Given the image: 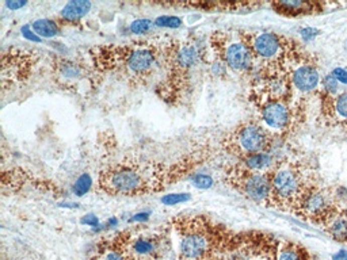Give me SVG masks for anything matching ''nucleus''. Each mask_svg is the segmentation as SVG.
Listing matches in <instances>:
<instances>
[{
  "mask_svg": "<svg viewBox=\"0 0 347 260\" xmlns=\"http://www.w3.org/2000/svg\"><path fill=\"white\" fill-rule=\"evenodd\" d=\"M182 234L179 252L182 260H220L225 249L232 248L229 232L204 217L185 220L179 226Z\"/></svg>",
  "mask_w": 347,
  "mask_h": 260,
  "instance_id": "f257e3e1",
  "label": "nucleus"
},
{
  "mask_svg": "<svg viewBox=\"0 0 347 260\" xmlns=\"http://www.w3.org/2000/svg\"><path fill=\"white\" fill-rule=\"evenodd\" d=\"M245 44L263 72L284 71L288 62H303L307 56L301 52L297 42L276 33L241 34Z\"/></svg>",
  "mask_w": 347,
  "mask_h": 260,
  "instance_id": "f03ea898",
  "label": "nucleus"
},
{
  "mask_svg": "<svg viewBox=\"0 0 347 260\" xmlns=\"http://www.w3.org/2000/svg\"><path fill=\"white\" fill-rule=\"evenodd\" d=\"M272 178V191L269 206L290 209L293 210L305 190L313 181L304 174L301 165L293 163L278 164L270 171Z\"/></svg>",
  "mask_w": 347,
  "mask_h": 260,
  "instance_id": "7ed1b4c3",
  "label": "nucleus"
},
{
  "mask_svg": "<svg viewBox=\"0 0 347 260\" xmlns=\"http://www.w3.org/2000/svg\"><path fill=\"white\" fill-rule=\"evenodd\" d=\"M224 145L243 160L249 154L267 152L272 145V136L259 122H245L225 138Z\"/></svg>",
  "mask_w": 347,
  "mask_h": 260,
  "instance_id": "20e7f679",
  "label": "nucleus"
},
{
  "mask_svg": "<svg viewBox=\"0 0 347 260\" xmlns=\"http://www.w3.org/2000/svg\"><path fill=\"white\" fill-rule=\"evenodd\" d=\"M225 178L229 185L240 191L247 198L255 202L266 203L269 206L272 178L270 172H256L245 168L243 164L229 167L225 171Z\"/></svg>",
  "mask_w": 347,
  "mask_h": 260,
  "instance_id": "39448f33",
  "label": "nucleus"
},
{
  "mask_svg": "<svg viewBox=\"0 0 347 260\" xmlns=\"http://www.w3.org/2000/svg\"><path fill=\"white\" fill-rule=\"evenodd\" d=\"M338 206L335 195L329 191V189L313 183L305 190L303 197L294 206L293 212L313 224L321 225Z\"/></svg>",
  "mask_w": 347,
  "mask_h": 260,
  "instance_id": "423d86ee",
  "label": "nucleus"
},
{
  "mask_svg": "<svg viewBox=\"0 0 347 260\" xmlns=\"http://www.w3.org/2000/svg\"><path fill=\"white\" fill-rule=\"evenodd\" d=\"M212 45L224 65L233 71H249L251 66L254 65L252 53L241 34L239 36V40H231L225 34L217 33L212 37Z\"/></svg>",
  "mask_w": 347,
  "mask_h": 260,
  "instance_id": "0eeeda50",
  "label": "nucleus"
},
{
  "mask_svg": "<svg viewBox=\"0 0 347 260\" xmlns=\"http://www.w3.org/2000/svg\"><path fill=\"white\" fill-rule=\"evenodd\" d=\"M101 187L107 194L134 195L144 187L143 178L136 169L129 165H117L102 172Z\"/></svg>",
  "mask_w": 347,
  "mask_h": 260,
  "instance_id": "6e6552de",
  "label": "nucleus"
},
{
  "mask_svg": "<svg viewBox=\"0 0 347 260\" xmlns=\"http://www.w3.org/2000/svg\"><path fill=\"white\" fill-rule=\"evenodd\" d=\"M320 118L328 128L338 129L347 134V93L329 94L319 91Z\"/></svg>",
  "mask_w": 347,
  "mask_h": 260,
  "instance_id": "1a4fd4ad",
  "label": "nucleus"
},
{
  "mask_svg": "<svg viewBox=\"0 0 347 260\" xmlns=\"http://www.w3.org/2000/svg\"><path fill=\"white\" fill-rule=\"evenodd\" d=\"M293 109L290 102L270 101L261 103V118L267 128L285 132L293 125Z\"/></svg>",
  "mask_w": 347,
  "mask_h": 260,
  "instance_id": "9d476101",
  "label": "nucleus"
},
{
  "mask_svg": "<svg viewBox=\"0 0 347 260\" xmlns=\"http://www.w3.org/2000/svg\"><path fill=\"white\" fill-rule=\"evenodd\" d=\"M156 64L155 50L149 46H136L128 49L125 54V65L134 76H145Z\"/></svg>",
  "mask_w": 347,
  "mask_h": 260,
  "instance_id": "9b49d317",
  "label": "nucleus"
},
{
  "mask_svg": "<svg viewBox=\"0 0 347 260\" xmlns=\"http://www.w3.org/2000/svg\"><path fill=\"white\" fill-rule=\"evenodd\" d=\"M272 7L278 14L286 17L312 15L324 11V3L308 2V0H280V2H273Z\"/></svg>",
  "mask_w": 347,
  "mask_h": 260,
  "instance_id": "f8f14e48",
  "label": "nucleus"
},
{
  "mask_svg": "<svg viewBox=\"0 0 347 260\" xmlns=\"http://www.w3.org/2000/svg\"><path fill=\"white\" fill-rule=\"evenodd\" d=\"M290 79L294 89H297L301 93H312L317 89L320 76L317 68L312 64V61L305 60L300 62L297 68L292 72Z\"/></svg>",
  "mask_w": 347,
  "mask_h": 260,
  "instance_id": "ddd939ff",
  "label": "nucleus"
},
{
  "mask_svg": "<svg viewBox=\"0 0 347 260\" xmlns=\"http://www.w3.org/2000/svg\"><path fill=\"white\" fill-rule=\"evenodd\" d=\"M323 229L336 242L347 244V209L338 206L321 224Z\"/></svg>",
  "mask_w": 347,
  "mask_h": 260,
  "instance_id": "4468645a",
  "label": "nucleus"
},
{
  "mask_svg": "<svg viewBox=\"0 0 347 260\" xmlns=\"http://www.w3.org/2000/svg\"><path fill=\"white\" fill-rule=\"evenodd\" d=\"M201 58V52L198 46L194 44L181 45L175 52H173V69H178L185 72L198 64Z\"/></svg>",
  "mask_w": 347,
  "mask_h": 260,
  "instance_id": "2eb2a0df",
  "label": "nucleus"
},
{
  "mask_svg": "<svg viewBox=\"0 0 347 260\" xmlns=\"http://www.w3.org/2000/svg\"><path fill=\"white\" fill-rule=\"evenodd\" d=\"M93 260H133L130 257L126 241L116 238L114 241L110 242L107 247L102 248Z\"/></svg>",
  "mask_w": 347,
  "mask_h": 260,
  "instance_id": "dca6fc26",
  "label": "nucleus"
},
{
  "mask_svg": "<svg viewBox=\"0 0 347 260\" xmlns=\"http://www.w3.org/2000/svg\"><path fill=\"white\" fill-rule=\"evenodd\" d=\"M241 164L251 171L270 172L274 168V157L269 152H261L244 157Z\"/></svg>",
  "mask_w": 347,
  "mask_h": 260,
  "instance_id": "f3484780",
  "label": "nucleus"
},
{
  "mask_svg": "<svg viewBox=\"0 0 347 260\" xmlns=\"http://www.w3.org/2000/svg\"><path fill=\"white\" fill-rule=\"evenodd\" d=\"M91 9V3L87 0H75L69 2L61 11V18L68 22H76L84 17Z\"/></svg>",
  "mask_w": 347,
  "mask_h": 260,
  "instance_id": "a211bd4d",
  "label": "nucleus"
},
{
  "mask_svg": "<svg viewBox=\"0 0 347 260\" xmlns=\"http://www.w3.org/2000/svg\"><path fill=\"white\" fill-rule=\"evenodd\" d=\"M278 260H315L313 256L307 251V248L301 247L296 242L286 241L281 247Z\"/></svg>",
  "mask_w": 347,
  "mask_h": 260,
  "instance_id": "6ab92c4d",
  "label": "nucleus"
},
{
  "mask_svg": "<svg viewBox=\"0 0 347 260\" xmlns=\"http://www.w3.org/2000/svg\"><path fill=\"white\" fill-rule=\"evenodd\" d=\"M31 30L34 31L37 36L44 37V38H52L58 34L57 23L52 19H37L31 25Z\"/></svg>",
  "mask_w": 347,
  "mask_h": 260,
  "instance_id": "aec40b11",
  "label": "nucleus"
},
{
  "mask_svg": "<svg viewBox=\"0 0 347 260\" xmlns=\"http://www.w3.org/2000/svg\"><path fill=\"white\" fill-rule=\"evenodd\" d=\"M93 186V179L90 177L89 174H83L80 177L77 178V181L73 185V193L79 197H83L84 194H87Z\"/></svg>",
  "mask_w": 347,
  "mask_h": 260,
  "instance_id": "412c9836",
  "label": "nucleus"
},
{
  "mask_svg": "<svg viewBox=\"0 0 347 260\" xmlns=\"http://www.w3.org/2000/svg\"><path fill=\"white\" fill-rule=\"evenodd\" d=\"M155 25L159 27H169V29H177L182 25V19L178 18V17H159V18L155 21Z\"/></svg>",
  "mask_w": 347,
  "mask_h": 260,
  "instance_id": "4be33fe9",
  "label": "nucleus"
},
{
  "mask_svg": "<svg viewBox=\"0 0 347 260\" xmlns=\"http://www.w3.org/2000/svg\"><path fill=\"white\" fill-rule=\"evenodd\" d=\"M152 26V22L149 19H136L130 25V30L133 31L134 34H144L147 33Z\"/></svg>",
  "mask_w": 347,
  "mask_h": 260,
  "instance_id": "5701e85b",
  "label": "nucleus"
},
{
  "mask_svg": "<svg viewBox=\"0 0 347 260\" xmlns=\"http://www.w3.org/2000/svg\"><path fill=\"white\" fill-rule=\"evenodd\" d=\"M192 183L198 189H209L213 185V179L209 175H204V174H197L192 178Z\"/></svg>",
  "mask_w": 347,
  "mask_h": 260,
  "instance_id": "b1692460",
  "label": "nucleus"
},
{
  "mask_svg": "<svg viewBox=\"0 0 347 260\" xmlns=\"http://www.w3.org/2000/svg\"><path fill=\"white\" fill-rule=\"evenodd\" d=\"M189 199H190L189 194H168L161 198V202L167 205V206H172V205H177V203L186 202Z\"/></svg>",
  "mask_w": 347,
  "mask_h": 260,
  "instance_id": "393cba45",
  "label": "nucleus"
},
{
  "mask_svg": "<svg viewBox=\"0 0 347 260\" xmlns=\"http://www.w3.org/2000/svg\"><path fill=\"white\" fill-rule=\"evenodd\" d=\"M61 75L65 77H77L80 75L79 68L72 62H64L61 65Z\"/></svg>",
  "mask_w": 347,
  "mask_h": 260,
  "instance_id": "a878e982",
  "label": "nucleus"
},
{
  "mask_svg": "<svg viewBox=\"0 0 347 260\" xmlns=\"http://www.w3.org/2000/svg\"><path fill=\"white\" fill-rule=\"evenodd\" d=\"M331 75L334 76L335 79L338 80V81H340V83L347 84V72L344 71V69H342V68H336V69H334V71L331 72Z\"/></svg>",
  "mask_w": 347,
  "mask_h": 260,
  "instance_id": "bb28decb",
  "label": "nucleus"
},
{
  "mask_svg": "<svg viewBox=\"0 0 347 260\" xmlns=\"http://www.w3.org/2000/svg\"><path fill=\"white\" fill-rule=\"evenodd\" d=\"M22 34H23V37H26V38L29 41H34V42H40V41H41L40 37L37 36L36 33H33V31L30 30V27H29V26L22 27Z\"/></svg>",
  "mask_w": 347,
  "mask_h": 260,
  "instance_id": "cd10ccee",
  "label": "nucleus"
},
{
  "mask_svg": "<svg viewBox=\"0 0 347 260\" xmlns=\"http://www.w3.org/2000/svg\"><path fill=\"white\" fill-rule=\"evenodd\" d=\"M301 36H303L304 41H311L312 38H315L317 36V30L316 29H312V27H307L301 30Z\"/></svg>",
  "mask_w": 347,
  "mask_h": 260,
  "instance_id": "c85d7f7f",
  "label": "nucleus"
},
{
  "mask_svg": "<svg viewBox=\"0 0 347 260\" xmlns=\"http://www.w3.org/2000/svg\"><path fill=\"white\" fill-rule=\"evenodd\" d=\"M81 224L84 225H91V226H98L99 220L98 217H95L94 214H87L81 218Z\"/></svg>",
  "mask_w": 347,
  "mask_h": 260,
  "instance_id": "c756f323",
  "label": "nucleus"
},
{
  "mask_svg": "<svg viewBox=\"0 0 347 260\" xmlns=\"http://www.w3.org/2000/svg\"><path fill=\"white\" fill-rule=\"evenodd\" d=\"M6 6H7V9L14 11V10H19L22 9L23 6H26V2H13V0H11V2H7Z\"/></svg>",
  "mask_w": 347,
  "mask_h": 260,
  "instance_id": "7c9ffc66",
  "label": "nucleus"
},
{
  "mask_svg": "<svg viewBox=\"0 0 347 260\" xmlns=\"http://www.w3.org/2000/svg\"><path fill=\"white\" fill-rule=\"evenodd\" d=\"M148 217H149V213H138L136 216H133V218H130V221H147Z\"/></svg>",
  "mask_w": 347,
  "mask_h": 260,
  "instance_id": "2f4dec72",
  "label": "nucleus"
},
{
  "mask_svg": "<svg viewBox=\"0 0 347 260\" xmlns=\"http://www.w3.org/2000/svg\"><path fill=\"white\" fill-rule=\"evenodd\" d=\"M334 260H347V249H340L338 253H335Z\"/></svg>",
  "mask_w": 347,
  "mask_h": 260,
  "instance_id": "473e14b6",
  "label": "nucleus"
},
{
  "mask_svg": "<svg viewBox=\"0 0 347 260\" xmlns=\"http://www.w3.org/2000/svg\"><path fill=\"white\" fill-rule=\"evenodd\" d=\"M156 260H163V259H156Z\"/></svg>",
  "mask_w": 347,
  "mask_h": 260,
  "instance_id": "72a5a7b5",
  "label": "nucleus"
}]
</instances>
